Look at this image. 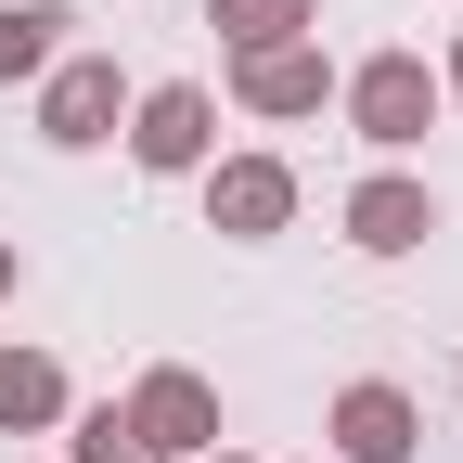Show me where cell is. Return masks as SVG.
<instances>
[{
    "label": "cell",
    "instance_id": "obj_12",
    "mask_svg": "<svg viewBox=\"0 0 463 463\" xmlns=\"http://www.w3.org/2000/svg\"><path fill=\"white\" fill-rule=\"evenodd\" d=\"M78 463H155V450H142V438H129V412L103 399V412H78Z\"/></svg>",
    "mask_w": 463,
    "mask_h": 463
},
{
    "label": "cell",
    "instance_id": "obj_11",
    "mask_svg": "<svg viewBox=\"0 0 463 463\" xmlns=\"http://www.w3.org/2000/svg\"><path fill=\"white\" fill-rule=\"evenodd\" d=\"M206 26L232 39V65H245V52H283V39H309V26H322V0H206Z\"/></svg>",
    "mask_w": 463,
    "mask_h": 463
},
{
    "label": "cell",
    "instance_id": "obj_7",
    "mask_svg": "<svg viewBox=\"0 0 463 463\" xmlns=\"http://www.w3.org/2000/svg\"><path fill=\"white\" fill-rule=\"evenodd\" d=\"M232 103H245V116H322V103H335V65H322V39L245 52V65H232Z\"/></svg>",
    "mask_w": 463,
    "mask_h": 463
},
{
    "label": "cell",
    "instance_id": "obj_3",
    "mask_svg": "<svg viewBox=\"0 0 463 463\" xmlns=\"http://www.w3.org/2000/svg\"><path fill=\"white\" fill-rule=\"evenodd\" d=\"M116 412H129V438H142L155 463H181V450L206 463V450H219V386H206V373H181V361H155L129 399H116Z\"/></svg>",
    "mask_w": 463,
    "mask_h": 463
},
{
    "label": "cell",
    "instance_id": "obj_9",
    "mask_svg": "<svg viewBox=\"0 0 463 463\" xmlns=\"http://www.w3.org/2000/svg\"><path fill=\"white\" fill-rule=\"evenodd\" d=\"M65 425V361L52 347H0V438H39Z\"/></svg>",
    "mask_w": 463,
    "mask_h": 463
},
{
    "label": "cell",
    "instance_id": "obj_13",
    "mask_svg": "<svg viewBox=\"0 0 463 463\" xmlns=\"http://www.w3.org/2000/svg\"><path fill=\"white\" fill-rule=\"evenodd\" d=\"M438 90H450V103H463V39H450V65H438Z\"/></svg>",
    "mask_w": 463,
    "mask_h": 463
},
{
    "label": "cell",
    "instance_id": "obj_1",
    "mask_svg": "<svg viewBox=\"0 0 463 463\" xmlns=\"http://www.w3.org/2000/svg\"><path fill=\"white\" fill-rule=\"evenodd\" d=\"M129 129V78H116V52H52V78H39V142L52 155H90Z\"/></svg>",
    "mask_w": 463,
    "mask_h": 463
},
{
    "label": "cell",
    "instance_id": "obj_8",
    "mask_svg": "<svg viewBox=\"0 0 463 463\" xmlns=\"http://www.w3.org/2000/svg\"><path fill=\"white\" fill-rule=\"evenodd\" d=\"M425 232H438V194L399 181V167H373V181L347 194V245H361V258H412Z\"/></svg>",
    "mask_w": 463,
    "mask_h": 463
},
{
    "label": "cell",
    "instance_id": "obj_4",
    "mask_svg": "<svg viewBox=\"0 0 463 463\" xmlns=\"http://www.w3.org/2000/svg\"><path fill=\"white\" fill-rule=\"evenodd\" d=\"M129 155L155 167V181L206 167V155H219V103H206L194 78H155V90H129Z\"/></svg>",
    "mask_w": 463,
    "mask_h": 463
},
{
    "label": "cell",
    "instance_id": "obj_5",
    "mask_svg": "<svg viewBox=\"0 0 463 463\" xmlns=\"http://www.w3.org/2000/svg\"><path fill=\"white\" fill-rule=\"evenodd\" d=\"M283 219H297V167H283V155H206V232L270 245Z\"/></svg>",
    "mask_w": 463,
    "mask_h": 463
},
{
    "label": "cell",
    "instance_id": "obj_14",
    "mask_svg": "<svg viewBox=\"0 0 463 463\" xmlns=\"http://www.w3.org/2000/svg\"><path fill=\"white\" fill-rule=\"evenodd\" d=\"M14 283H26V258H14V245H0V297H14Z\"/></svg>",
    "mask_w": 463,
    "mask_h": 463
},
{
    "label": "cell",
    "instance_id": "obj_10",
    "mask_svg": "<svg viewBox=\"0 0 463 463\" xmlns=\"http://www.w3.org/2000/svg\"><path fill=\"white\" fill-rule=\"evenodd\" d=\"M65 0H0V90L14 78H52V52H65Z\"/></svg>",
    "mask_w": 463,
    "mask_h": 463
},
{
    "label": "cell",
    "instance_id": "obj_15",
    "mask_svg": "<svg viewBox=\"0 0 463 463\" xmlns=\"http://www.w3.org/2000/svg\"><path fill=\"white\" fill-rule=\"evenodd\" d=\"M206 463H245V450H206Z\"/></svg>",
    "mask_w": 463,
    "mask_h": 463
},
{
    "label": "cell",
    "instance_id": "obj_2",
    "mask_svg": "<svg viewBox=\"0 0 463 463\" xmlns=\"http://www.w3.org/2000/svg\"><path fill=\"white\" fill-rule=\"evenodd\" d=\"M335 90H347V129H361L373 155H412V142H425V116L450 103L425 52H373V65H361V78H335Z\"/></svg>",
    "mask_w": 463,
    "mask_h": 463
},
{
    "label": "cell",
    "instance_id": "obj_6",
    "mask_svg": "<svg viewBox=\"0 0 463 463\" xmlns=\"http://www.w3.org/2000/svg\"><path fill=\"white\" fill-rule=\"evenodd\" d=\"M412 450H425V412H412L386 373L335 386V463H412Z\"/></svg>",
    "mask_w": 463,
    "mask_h": 463
}]
</instances>
